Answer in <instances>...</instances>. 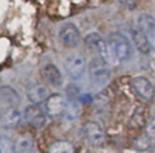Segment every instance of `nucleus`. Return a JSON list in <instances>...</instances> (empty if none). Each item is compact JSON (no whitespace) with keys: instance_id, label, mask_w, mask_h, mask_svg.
I'll return each mask as SVG.
<instances>
[{"instance_id":"nucleus-11","label":"nucleus","mask_w":155,"mask_h":153,"mask_svg":"<svg viewBox=\"0 0 155 153\" xmlns=\"http://www.w3.org/2000/svg\"><path fill=\"white\" fill-rule=\"evenodd\" d=\"M137 25L150 39V43L155 46V18L148 13H142L137 18Z\"/></svg>"},{"instance_id":"nucleus-22","label":"nucleus","mask_w":155,"mask_h":153,"mask_svg":"<svg viewBox=\"0 0 155 153\" xmlns=\"http://www.w3.org/2000/svg\"><path fill=\"white\" fill-rule=\"evenodd\" d=\"M67 92V99H70V100H80V89L74 86V84H69L65 89Z\"/></svg>"},{"instance_id":"nucleus-23","label":"nucleus","mask_w":155,"mask_h":153,"mask_svg":"<svg viewBox=\"0 0 155 153\" xmlns=\"http://www.w3.org/2000/svg\"><path fill=\"white\" fill-rule=\"evenodd\" d=\"M145 134L151 137V139H155V117H153L148 123H147V126H145Z\"/></svg>"},{"instance_id":"nucleus-21","label":"nucleus","mask_w":155,"mask_h":153,"mask_svg":"<svg viewBox=\"0 0 155 153\" xmlns=\"http://www.w3.org/2000/svg\"><path fill=\"white\" fill-rule=\"evenodd\" d=\"M0 153H16L15 143L6 135H0Z\"/></svg>"},{"instance_id":"nucleus-17","label":"nucleus","mask_w":155,"mask_h":153,"mask_svg":"<svg viewBox=\"0 0 155 153\" xmlns=\"http://www.w3.org/2000/svg\"><path fill=\"white\" fill-rule=\"evenodd\" d=\"M145 123H147V110L139 106L133 111L128 122V126L133 129H138V128H142Z\"/></svg>"},{"instance_id":"nucleus-20","label":"nucleus","mask_w":155,"mask_h":153,"mask_svg":"<svg viewBox=\"0 0 155 153\" xmlns=\"http://www.w3.org/2000/svg\"><path fill=\"white\" fill-rule=\"evenodd\" d=\"M151 137H149L147 134L139 135L133 140V147L138 151H148L151 147Z\"/></svg>"},{"instance_id":"nucleus-16","label":"nucleus","mask_w":155,"mask_h":153,"mask_svg":"<svg viewBox=\"0 0 155 153\" xmlns=\"http://www.w3.org/2000/svg\"><path fill=\"white\" fill-rule=\"evenodd\" d=\"M0 101L5 105H8L10 107L17 105L21 101V98L16 89H13L10 86H2L0 87Z\"/></svg>"},{"instance_id":"nucleus-4","label":"nucleus","mask_w":155,"mask_h":153,"mask_svg":"<svg viewBox=\"0 0 155 153\" xmlns=\"http://www.w3.org/2000/svg\"><path fill=\"white\" fill-rule=\"evenodd\" d=\"M64 66L65 70L68 72V75L73 78V80H79L84 76L85 71H86V59L81 53L74 52L70 53L65 57L64 60Z\"/></svg>"},{"instance_id":"nucleus-15","label":"nucleus","mask_w":155,"mask_h":153,"mask_svg":"<svg viewBox=\"0 0 155 153\" xmlns=\"http://www.w3.org/2000/svg\"><path fill=\"white\" fill-rule=\"evenodd\" d=\"M17 153H31L34 147V137L30 133H22L15 142Z\"/></svg>"},{"instance_id":"nucleus-24","label":"nucleus","mask_w":155,"mask_h":153,"mask_svg":"<svg viewBox=\"0 0 155 153\" xmlns=\"http://www.w3.org/2000/svg\"><path fill=\"white\" fill-rule=\"evenodd\" d=\"M117 2L130 11H133L137 8V0H117Z\"/></svg>"},{"instance_id":"nucleus-13","label":"nucleus","mask_w":155,"mask_h":153,"mask_svg":"<svg viewBox=\"0 0 155 153\" xmlns=\"http://www.w3.org/2000/svg\"><path fill=\"white\" fill-rule=\"evenodd\" d=\"M131 36L133 40V43L136 46V48L140 52V53H149L151 49V43L149 41V39L147 37V35L138 28H133L131 29Z\"/></svg>"},{"instance_id":"nucleus-8","label":"nucleus","mask_w":155,"mask_h":153,"mask_svg":"<svg viewBox=\"0 0 155 153\" xmlns=\"http://www.w3.org/2000/svg\"><path fill=\"white\" fill-rule=\"evenodd\" d=\"M65 100L61 94H52L50 95L45 101V108L50 117L56 118L62 114H64L65 111Z\"/></svg>"},{"instance_id":"nucleus-12","label":"nucleus","mask_w":155,"mask_h":153,"mask_svg":"<svg viewBox=\"0 0 155 153\" xmlns=\"http://www.w3.org/2000/svg\"><path fill=\"white\" fill-rule=\"evenodd\" d=\"M21 120H22V113L16 106L7 107L0 116L1 125L6 129L16 128L21 123Z\"/></svg>"},{"instance_id":"nucleus-25","label":"nucleus","mask_w":155,"mask_h":153,"mask_svg":"<svg viewBox=\"0 0 155 153\" xmlns=\"http://www.w3.org/2000/svg\"><path fill=\"white\" fill-rule=\"evenodd\" d=\"M151 67H153V70L155 71V59H154V60L151 61Z\"/></svg>"},{"instance_id":"nucleus-14","label":"nucleus","mask_w":155,"mask_h":153,"mask_svg":"<svg viewBox=\"0 0 155 153\" xmlns=\"http://www.w3.org/2000/svg\"><path fill=\"white\" fill-rule=\"evenodd\" d=\"M42 76L53 87H59L63 83V77L59 69L53 64H46L42 67Z\"/></svg>"},{"instance_id":"nucleus-1","label":"nucleus","mask_w":155,"mask_h":153,"mask_svg":"<svg viewBox=\"0 0 155 153\" xmlns=\"http://www.w3.org/2000/svg\"><path fill=\"white\" fill-rule=\"evenodd\" d=\"M108 43L110 51L115 55V58L120 61H126L131 59L133 54V49L130 40L121 33H111L108 37Z\"/></svg>"},{"instance_id":"nucleus-7","label":"nucleus","mask_w":155,"mask_h":153,"mask_svg":"<svg viewBox=\"0 0 155 153\" xmlns=\"http://www.w3.org/2000/svg\"><path fill=\"white\" fill-rule=\"evenodd\" d=\"M59 39L65 46L76 47L80 43L81 35H80V31L75 24L65 23L64 25H62V28L59 30Z\"/></svg>"},{"instance_id":"nucleus-18","label":"nucleus","mask_w":155,"mask_h":153,"mask_svg":"<svg viewBox=\"0 0 155 153\" xmlns=\"http://www.w3.org/2000/svg\"><path fill=\"white\" fill-rule=\"evenodd\" d=\"M47 153H75V148L69 141L59 140L50 145Z\"/></svg>"},{"instance_id":"nucleus-2","label":"nucleus","mask_w":155,"mask_h":153,"mask_svg":"<svg viewBox=\"0 0 155 153\" xmlns=\"http://www.w3.org/2000/svg\"><path fill=\"white\" fill-rule=\"evenodd\" d=\"M85 42L87 47L94 52L98 58H101L103 61L109 64L111 61V51L109 47V43L98 34V33H91L85 37Z\"/></svg>"},{"instance_id":"nucleus-6","label":"nucleus","mask_w":155,"mask_h":153,"mask_svg":"<svg viewBox=\"0 0 155 153\" xmlns=\"http://www.w3.org/2000/svg\"><path fill=\"white\" fill-rule=\"evenodd\" d=\"M82 133L85 139L92 146H102L105 142V133L103 128L93 120H88L82 126Z\"/></svg>"},{"instance_id":"nucleus-19","label":"nucleus","mask_w":155,"mask_h":153,"mask_svg":"<svg viewBox=\"0 0 155 153\" xmlns=\"http://www.w3.org/2000/svg\"><path fill=\"white\" fill-rule=\"evenodd\" d=\"M80 113V105H79V100H70L67 99L65 102V111L64 114L68 119H75L79 117Z\"/></svg>"},{"instance_id":"nucleus-5","label":"nucleus","mask_w":155,"mask_h":153,"mask_svg":"<svg viewBox=\"0 0 155 153\" xmlns=\"http://www.w3.org/2000/svg\"><path fill=\"white\" fill-rule=\"evenodd\" d=\"M131 88L134 92V94L144 100V101H150L155 98V89L153 83L143 76H137L134 78H132L131 81Z\"/></svg>"},{"instance_id":"nucleus-3","label":"nucleus","mask_w":155,"mask_h":153,"mask_svg":"<svg viewBox=\"0 0 155 153\" xmlns=\"http://www.w3.org/2000/svg\"><path fill=\"white\" fill-rule=\"evenodd\" d=\"M107 65L108 64L103 61L101 58H96L90 63L88 75H90V81L93 86L101 87V86H104L109 81L110 71Z\"/></svg>"},{"instance_id":"nucleus-10","label":"nucleus","mask_w":155,"mask_h":153,"mask_svg":"<svg viewBox=\"0 0 155 153\" xmlns=\"http://www.w3.org/2000/svg\"><path fill=\"white\" fill-rule=\"evenodd\" d=\"M23 116H24L25 120L35 129L42 128L46 123L45 113L38 105H29L28 107H25Z\"/></svg>"},{"instance_id":"nucleus-9","label":"nucleus","mask_w":155,"mask_h":153,"mask_svg":"<svg viewBox=\"0 0 155 153\" xmlns=\"http://www.w3.org/2000/svg\"><path fill=\"white\" fill-rule=\"evenodd\" d=\"M25 94L28 100H30L33 104H40L42 101H46V99L50 96L46 87L36 81L28 83L25 88Z\"/></svg>"}]
</instances>
